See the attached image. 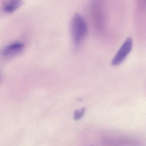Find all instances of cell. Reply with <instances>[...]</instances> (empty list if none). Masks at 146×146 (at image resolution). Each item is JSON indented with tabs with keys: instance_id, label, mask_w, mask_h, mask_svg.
Segmentation results:
<instances>
[{
	"instance_id": "cell-1",
	"label": "cell",
	"mask_w": 146,
	"mask_h": 146,
	"mask_svg": "<svg viewBox=\"0 0 146 146\" xmlns=\"http://www.w3.org/2000/svg\"><path fill=\"white\" fill-rule=\"evenodd\" d=\"M70 32L74 43L80 44L85 40L87 33V26L84 17L76 13L72 18L70 24Z\"/></svg>"
},
{
	"instance_id": "cell-4",
	"label": "cell",
	"mask_w": 146,
	"mask_h": 146,
	"mask_svg": "<svg viewBox=\"0 0 146 146\" xmlns=\"http://www.w3.org/2000/svg\"><path fill=\"white\" fill-rule=\"evenodd\" d=\"M23 3V0H6L3 4V10L5 13H13Z\"/></svg>"
},
{
	"instance_id": "cell-2",
	"label": "cell",
	"mask_w": 146,
	"mask_h": 146,
	"mask_svg": "<svg viewBox=\"0 0 146 146\" xmlns=\"http://www.w3.org/2000/svg\"><path fill=\"white\" fill-rule=\"evenodd\" d=\"M133 46V39L130 37L127 38L113 58L111 65L115 66L121 64L131 52Z\"/></svg>"
},
{
	"instance_id": "cell-3",
	"label": "cell",
	"mask_w": 146,
	"mask_h": 146,
	"mask_svg": "<svg viewBox=\"0 0 146 146\" xmlns=\"http://www.w3.org/2000/svg\"><path fill=\"white\" fill-rule=\"evenodd\" d=\"M24 49V44L20 42L12 43L5 47L1 52V55L5 58L15 56L21 52Z\"/></svg>"
},
{
	"instance_id": "cell-6",
	"label": "cell",
	"mask_w": 146,
	"mask_h": 146,
	"mask_svg": "<svg viewBox=\"0 0 146 146\" xmlns=\"http://www.w3.org/2000/svg\"></svg>"
},
{
	"instance_id": "cell-5",
	"label": "cell",
	"mask_w": 146,
	"mask_h": 146,
	"mask_svg": "<svg viewBox=\"0 0 146 146\" xmlns=\"http://www.w3.org/2000/svg\"><path fill=\"white\" fill-rule=\"evenodd\" d=\"M85 111V108H82L75 110L74 112L73 116L74 120L76 121L80 120L84 116Z\"/></svg>"
}]
</instances>
